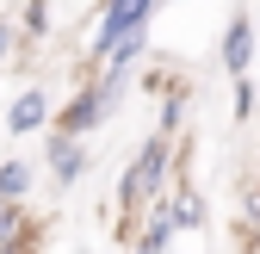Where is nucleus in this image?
Here are the masks:
<instances>
[{"label": "nucleus", "instance_id": "1", "mask_svg": "<svg viewBox=\"0 0 260 254\" xmlns=\"http://www.w3.org/2000/svg\"><path fill=\"white\" fill-rule=\"evenodd\" d=\"M180 162H186V143L180 137H161V131H149L137 149H130V162L118 174V236L124 242H130V230H137V217L149 205L168 199V186L180 180Z\"/></svg>", "mask_w": 260, "mask_h": 254}, {"label": "nucleus", "instance_id": "2", "mask_svg": "<svg viewBox=\"0 0 260 254\" xmlns=\"http://www.w3.org/2000/svg\"><path fill=\"white\" fill-rule=\"evenodd\" d=\"M137 87V81H124V75H87V81H75V93L56 106V124L50 131H62V137H93V131H106V124L118 118V106H124V93Z\"/></svg>", "mask_w": 260, "mask_h": 254}, {"label": "nucleus", "instance_id": "3", "mask_svg": "<svg viewBox=\"0 0 260 254\" xmlns=\"http://www.w3.org/2000/svg\"><path fill=\"white\" fill-rule=\"evenodd\" d=\"M254 62H260V25H254V7H236L230 25H223V38H217V69L230 81H248Z\"/></svg>", "mask_w": 260, "mask_h": 254}, {"label": "nucleus", "instance_id": "4", "mask_svg": "<svg viewBox=\"0 0 260 254\" xmlns=\"http://www.w3.org/2000/svg\"><path fill=\"white\" fill-rule=\"evenodd\" d=\"M44 168H50V180L69 193V186H81L87 180V168H93V155H87V137H62V131H44Z\"/></svg>", "mask_w": 260, "mask_h": 254}, {"label": "nucleus", "instance_id": "5", "mask_svg": "<svg viewBox=\"0 0 260 254\" xmlns=\"http://www.w3.org/2000/svg\"><path fill=\"white\" fill-rule=\"evenodd\" d=\"M161 211H168V224H174V236H199L205 224H211V205H205V193L192 186L186 174L168 186V199H161Z\"/></svg>", "mask_w": 260, "mask_h": 254}, {"label": "nucleus", "instance_id": "6", "mask_svg": "<svg viewBox=\"0 0 260 254\" xmlns=\"http://www.w3.org/2000/svg\"><path fill=\"white\" fill-rule=\"evenodd\" d=\"M56 124V106H50V93L31 81V87H19L13 93V106H7V131L13 137H31V131H50Z\"/></svg>", "mask_w": 260, "mask_h": 254}, {"label": "nucleus", "instance_id": "7", "mask_svg": "<svg viewBox=\"0 0 260 254\" xmlns=\"http://www.w3.org/2000/svg\"><path fill=\"white\" fill-rule=\"evenodd\" d=\"M44 224L31 217V205H7L0 199V254H38Z\"/></svg>", "mask_w": 260, "mask_h": 254}, {"label": "nucleus", "instance_id": "8", "mask_svg": "<svg viewBox=\"0 0 260 254\" xmlns=\"http://www.w3.org/2000/svg\"><path fill=\"white\" fill-rule=\"evenodd\" d=\"M168 248H174V224L161 205H149L137 217V230H130V254H168Z\"/></svg>", "mask_w": 260, "mask_h": 254}, {"label": "nucleus", "instance_id": "9", "mask_svg": "<svg viewBox=\"0 0 260 254\" xmlns=\"http://www.w3.org/2000/svg\"><path fill=\"white\" fill-rule=\"evenodd\" d=\"M31 193H38V162L7 155V162H0V199L7 205H31Z\"/></svg>", "mask_w": 260, "mask_h": 254}, {"label": "nucleus", "instance_id": "10", "mask_svg": "<svg viewBox=\"0 0 260 254\" xmlns=\"http://www.w3.org/2000/svg\"><path fill=\"white\" fill-rule=\"evenodd\" d=\"M13 25H19V38L38 50L50 38V25H56V0H19V7H13Z\"/></svg>", "mask_w": 260, "mask_h": 254}, {"label": "nucleus", "instance_id": "11", "mask_svg": "<svg viewBox=\"0 0 260 254\" xmlns=\"http://www.w3.org/2000/svg\"><path fill=\"white\" fill-rule=\"evenodd\" d=\"M25 56H31V44L19 38L13 13H0V69H25Z\"/></svg>", "mask_w": 260, "mask_h": 254}, {"label": "nucleus", "instance_id": "12", "mask_svg": "<svg viewBox=\"0 0 260 254\" xmlns=\"http://www.w3.org/2000/svg\"><path fill=\"white\" fill-rule=\"evenodd\" d=\"M254 112H260V87H254V81H230V118L248 124Z\"/></svg>", "mask_w": 260, "mask_h": 254}, {"label": "nucleus", "instance_id": "13", "mask_svg": "<svg viewBox=\"0 0 260 254\" xmlns=\"http://www.w3.org/2000/svg\"><path fill=\"white\" fill-rule=\"evenodd\" d=\"M242 254H260V248H254V242H242Z\"/></svg>", "mask_w": 260, "mask_h": 254}, {"label": "nucleus", "instance_id": "14", "mask_svg": "<svg viewBox=\"0 0 260 254\" xmlns=\"http://www.w3.org/2000/svg\"><path fill=\"white\" fill-rule=\"evenodd\" d=\"M254 69H260V62H254Z\"/></svg>", "mask_w": 260, "mask_h": 254}, {"label": "nucleus", "instance_id": "15", "mask_svg": "<svg viewBox=\"0 0 260 254\" xmlns=\"http://www.w3.org/2000/svg\"><path fill=\"white\" fill-rule=\"evenodd\" d=\"M254 186H260V180H254Z\"/></svg>", "mask_w": 260, "mask_h": 254}]
</instances>
